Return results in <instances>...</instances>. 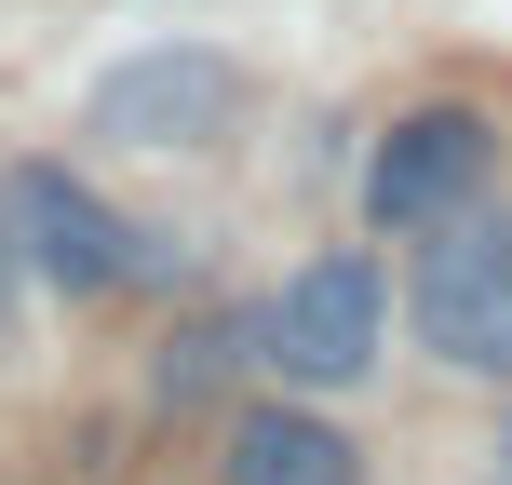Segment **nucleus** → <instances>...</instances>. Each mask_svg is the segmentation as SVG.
I'll list each match as a JSON object with an SVG mask.
<instances>
[{"mask_svg":"<svg viewBox=\"0 0 512 485\" xmlns=\"http://www.w3.org/2000/svg\"><path fill=\"white\" fill-rule=\"evenodd\" d=\"M0 230H14V256H27L41 283H68V297H108V283L135 270V230L68 176V162H14V189H0Z\"/></svg>","mask_w":512,"mask_h":485,"instance_id":"20e7f679","label":"nucleus"},{"mask_svg":"<svg viewBox=\"0 0 512 485\" xmlns=\"http://www.w3.org/2000/svg\"><path fill=\"white\" fill-rule=\"evenodd\" d=\"M499 472H512V432H499Z\"/></svg>","mask_w":512,"mask_h":485,"instance_id":"1a4fd4ad","label":"nucleus"},{"mask_svg":"<svg viewBox=\"0 0 512 485\" xmlns=\"http://www.w3.org/2000/svg\"><path fill=\"white\" fill-rule=\"evenodd\" d=\"M378 337H391V283H378V256H364V243L310 256V270L256 310V364H283L297 391H351L364 364H378Z\"/></svg>","mask_w":512,"mask_h":485,"instance_id":"f03ea898","label":"nucleus"},{"mask_svg":"<svg viewBox=\"0 0 512 485\" xmlns=\"http://www.w3.org/2000/svg\"><path fill=\"white\" fill-rule=\"evenodd\" d=\"M418 337L459 378L512 391V216H486V203L432 216V243H418Z\"/></svg>","mask_w":512,"mask_h":485,"instance_id":"f257e3e1","label":"nucleus"},{"mask_svg":"<svg viewBox=\"0 0 512 485\" xmlns=\"http://www.w3.org/2000/svg\"><path fill=\"white\" fill-rule=\"evenodd\" d=\"M14 283H27V256H14V230H0V337H14Z\"/></svg>","mask_w":512,"mask_h":485,"instance_id":"6e6552de","label":"nucleus"},{"mask_svg":"<svg viewBox=\"0 0 512 485\" xmlns=\"http://www.w3.org/2000/svg\"><path fill=\"white\" fill-rule=\"evenodd\" d=\"M499 135L472 122V108H418V122L378 135V162H364V216L378 230H432V216H459L472 189H486Z\"/></svg>","mask_w":512,"mask_h":485,"instance_id":"39448f33","label":"nucleus"},{"mask_svg":"<svg viewBox=\"0 0 512 485\" xmlns=\"http://www.w3.org/2000/svg\"><path fill=\"white\" fill-rule=\"evenodd\" d=\"M243 351H256V324H189V337H176V351H162V391H176V405H203V391H216V378H230V364H243Z\"/></svg>","mask_w":512,"mask_h":485,"instance_id":"0eeeda50","label":"nucleus"},{"mask_svg":"<svg viewBox=\"0 0 512 485\" xmlns=\"http://www.w3.org/2000/svg\"><path fill=\"white\" fill-rule=\"evenodd\" d=\"M230 485H364V459L310 405H243L230 418Z\"/></svg>","mask_w":512,"mask_h":485,"instance_id":"423d86ee","label":"nucleus"},{"mask_svg":"<svg viewBox=\"0 0 512 485\" xmlns=\"http://www.w3.org/2000/svg\"><path fill=\"white\" fill-rule=\"evenodd\" d=\"M243 81L230 54L203 41H162V54H122V68L95 81V135H122V149H203V135H230Z\"/></svg>","mask_w":512,"mask_h":485,"instance_id":"7ed1b4c3","label":"nucleus"}]
</instances>
